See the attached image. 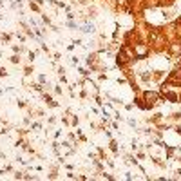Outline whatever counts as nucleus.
Returning <instances> with one entry per match:
<instances>
[{"mask_svg": "<svg viewBox=\"0 0 181 181\" xmlns=\"http://www.w3.org/2000/svg\"><path fill=\"white\" fill-rule=\"evenodd\" d=\"M13 33H2V36H0V44H11V40H13Z\"/></svg>", "mask_w": 181, "mask_h": 181, "instance_id": "11", "label": "nucleus"}, {"mask_svg": "<svg viewBox=\"0 0 181 181\" xmlns=\"http://www.w3.org/2000/svg\"><path fill=\"white\" fill-rule=\"evenodd\" d=\"M125 179L132 181V179H134V176H132V174H131V172H125Z\"/></svg>", "mask_w": 181, "mask_h": 181, "instance_id": "31", "label": "nucleus"}, {"mask_svg": "<svg viewBox=\"0 0 181 181\" xmlns=\"http://www.w3.org/2000/svg\"><path fill=\"white\" fill-rule=\"evenodd\" d=\"M0 36H2V31H0Z\"/></svg>", "mask_w": 181, "mask_h": 181, "instance_id": "38", "label": "nucleus"}, {"mask_svg": "<svg viewBox=\"0 0 181 181\" xmlns=\"http://www.w3.org/2000/svg\"><path fill=\"white\" fill-rule=\"evenodd\" d=\"M11 51H13L15 54H22V53H27V47H25L24 44H20V45L13 44V45H11Z\"/></svg>", "mask_w": 181, "mask_h": 181, "instance_id": "8", "label": "nucleus"}, {"mask_svg": "<svg viewBox=\"0 0 181 181\" xmlns=\"http://www.w3.org/2000/svg\"><path fill=\"white\" fill-rule=\"evenodd\" d=\"M107 80H109V76H107L105 73H100V74H98V82H107Z\"/></svg>", "mask_w": 181, "mask_h": 181, "instance_id": "24", "label": "nucleus"}, {"mask_svg": "<svg viewBox=\"0 0 181 181\" xmlns=\"http://www.w3.org/2000/svg\"><path fill=\"white\" fill-rule=\"evenodd\" d=\"M13 178H15V179H24V170H15V172H13Z\"/></svg>", "mask_w": 181, "mask_h": 181, "instance_id": "20", "label": "nucleus"}, {"mask_svg": "<svg viewBox=\"0 0 181 181\" xmlns=\"http://www.w3.org/2000/svg\"><path fill=\"white\" fill-rule=\"evenodd\" d=\"M27 5H29V9L33 11V13H36V15H42V7L34 2V0H27Z\"/></svg>", "mask_w": 181, "mask_h": 181, "instance_id": "9", "label": "nucleus"}, {"mask_svg": "<svg viewBox=\"0 0 181 181\" xmlns=\"http://www.w3.org/2000/svg\"><path fill=\"white\" fill-rule=\"evenodd\" d=\"M107 149L112 152V156H120V143H118V140L111 138V140H109V145H107Z\"/></svg>", "mask_w": 181, "mask_h": 181, "instance_id": "7", "label": "nucleus"}, {"mask_svg": "<svg viewBox=\"0 0 181 181\" xmlns=\"http://www.w3.org/2000/svg\"><path fill=\"white\" fill-rule=\"evenodd\" d=\"M80 33H83V34H94L96 33V25L92 24V22H85V24H82L80 25V29H78Z\"/></svg>", "mask_w": 181, "mask_h": 181, "instance_id": "5", "label": "nucleus"}, {"mask_svg": "<svg viewBox=\"0 0 181 181\" xmlns=\"http://www.w3.org/2000/svg\"><path fill=\"white\" fill-rule=\"evenodd\" d=\"M123 107H125V111H129V112H131V111L134 109V103H123Z\"/></svg>", "mask_w": 181, "mask_h": 181, "instance_id": "29", "label": "nucleus"}, {"mask_svg": "<svg viewBox=\"0 0 181 181\" xmlns=\"http://www.w3.org/2000/svg\"><path fill=\"white\" fill-rule=\"evenodd\" d=\"M42 100H44V103H45L49 109H58V107H60V103H58L56 100H53V96H51L49 92H45V91L42 92Z\"/></svg>", "mask_w": 181, "mask_h": 181, "instance_id": "4", "label": "nucleus"}, {"mask_svg": "<svg viewBox=\"0 0 181 181\" xmlns=\"http://www.w3.org/2000/svg\"><path fill=\"white\" fill-rule=\"evenodd\" d=\"M53 60H54V62H60V60H62V53H58V51L53 53Z\"/></svg>", "mask_w": 181, "mask_h": 181, "instance_id": "26", "label": "nucleus"}, {"mask_svg": "<svg viewBox=\"0 0 181 181\" xmlns=\"http://www.w3.org/2000/svg\"><path fill=\"white\" fill-rule=\"evenodd\" d=\"M33 74H34L33 63H25V65H24V76H33Z\"/></svg>", "mask_w": 181, "mask_h": 181, "instance_id": "12", "label": "nucleus"}, {"mask_svg": "<svg viewBox=\"0 0 181 181\" xmlns=\"http://www.w3.org/2000/svg\"><path fill=\"white\" fill-rule=\"evenodd\" d=\"M2 5H4V0H0V7H2Z\"/></svg>", "mask_w": 181, "mask_h": 181, "instance_id": "37", "label": "nucleus"}, {"mask_svg": "<svg viewBox=\"0 0 181 181\" xmlns=\"http://www.w3.org/2000/svg\"><path fill=\"white\" fill-rule=\"evenodd\" d=\"M56 121H58V118H56V116H49V118H47V125H51V127H53V125H56Z\"/></svg>", "mask_w": 181, "mask_h": 181, "instance_id": "22", "label": "nucleus"}, {"mask_svg": "<svg viewBox=\"0 0 181 181\" xmlns=\"http://www.w3.org/2000/svg\"><path fill=\"white\" fill-rule=\"evenodd\" d=\"M141 98H143V103H145V111H152L161 102H165V100H161V96H160L158 91H147V89L141 91Z\"/></svg>", "mask_w": 181, "mask_h": 181, "instance_id": "1", "label": "nucleus"}, {"mask_svg": "<svg viewBox=\"0 0 181 181\" xmlns=\"http://www.w3.org/2000/svg\"><path fill=\"white\" fill-rule=\"evenodd\" d=\"M47 179H58V165H54L51 169V172L47 174Z\"/></svg>", "mask_w": 181, "mask_h": 181, "instance_id": "15", "label": "nucleus"}, {"mask_svg": "<svg viewBox=\"0 0 181 181\" xmlns=\"http://www.w3.org/2000/svg\"><path fill=\"white\" fill-rule=\"evenodd\" d=\"M71 63H73V67H76L80 63V58L78 56H71Z\"/></svg>", "mask_w": 181, "mask_h": 181, "instance_id": "27", "label": "nucleus"}, {"mask_svg": "<svg viewBox=\"0 0 181 181\" xmlns=\"http://www.w3.org/2000/svg\"><path fill=\"white\" fill-rule=\"evenodd\" d=\"M63 24H65V27H69V29H76V31L80 29V22H78V20H65Z\"/></svg>", "mask_w": 181, "mask_h": 181, "instance_id": "10", "label": "nucleus"}, {"mask_svg": "<svg viewBox=\"0 0 181 181\" xmlns=\"http://www.w3.org/2000/svg\"><path fill=\"white\" fill-rule=\"evenodd\" d=\"M163 120H165L163 112H156V114L145 118V123H149V125H156V123H160V121H163Z\"/></svg>", "mask_w": 181, "mask_h": 181, "instance_id": "6", "label": "nucleus"}, {"mask_svg": "<svg viewBox=\"0 0 181 181\" xmlns=\"http://www.w3.org/2000/svg\"><path fill=\"white\" fill-rule=\"evenodd\" d=\"M13 34H15V38H18V40L22 42V44H25V42H27V36H25L24 33H20V31H16V33H13Z\"/></svg>", "mask_w": 181, "mask_h": 181, "instance_id": "18", "label": "nucleus"}, {"mask_svg": "<svg viewBox=\"0 0 181 181\" xmlns=\"http://www.w3.org/2000/svg\"><path fill=\"white\" fill-rule=\"evenodd\" d=\"M63 167H65L67 170H74V165H73V163H63Z\"/></svg>", "mask_w": 181, "mask_h": 181, "instance_id": "30", "label": "nucleus"}, {"mask_svg": "<svg viewBox=\"0 0 181 181\" xmlns=\"http://www.w3.org/2000/svg\"><path fill=\"white\" fill-rule=\"evenodd\" d=\"M53 92H54V96H63V87L62 85H53Z\"/></svg>", "mask_w": 181, "mask_h": 181, "instance_id": "16", "label": "nucleus"}, {"mask_svg": "<svg viewBox=\"0 0 181 181\" xmlns=\"http://www.w3.org/2000/svg\"><path fill=\"white\" fill-rule=\"evenodd\" d=\"M9 62H11L13 65H20V63H22V56H20V54H15V53H13V54L9 56Z\"/></svg>", "mask_w": 181, "mask_h": 181, "instance_id": "13", "label": "nucleus"}, {"mask_svg": "<svg viewBox=\"0 0 181 181\" xmlns=\"http://www.w3.org/2000/svg\"><path fill=\"white\" fill-rule=\"evenodd\" d=\"M58 2H60V0H49V4H51V5H56Z\"/></svg>", "mask_w": 181, "mask_h": 181, "instance_id": "35", "label": "nucleus"}, {"mask_svg": "<svg viewBox=\"0 0 181 181\" xmlns=\"http://www.w3.org/2000/svg\"><path fill=\"white\" fill-rule=\"evenodd\" d=\"M29 129H31V132H38V131H42V129H44V125H42L40 121H31Z\"/></svg>", "mask_w": 181, "mask_h": 181, "instance_id": "14", "label": "nucleus"}, {"mask_svg": "<svg viewBox=\"0 0 181 181\" xmlns=\"http://www.w3.org/2000/svg\"><path fill=\"white\" fill-rule=\"evenodd\" d=\"M16 105H18L20 109H27V105H29V103H27L25 100H16Z\"/></svg>", "mask_w": 181, "mask_h": 181, "instance_id": "21", "label": "nucleus"}, {"mask_svg": "<svg viewBox=\"0 0 181 181\" xmlns=\"http://www.w3.org/2000/svg\"><path fill=\"white\" fill-rule=\"evenodd\" d=\"M34 2H36V4H38V5H40V7H42V5H44V4H45V0H34Z\"/></svg>", "mask_w": 181, "mask_h": 181, "instance_id": "34", "label": "nucleus"}, {"mask_svg": "<svg viewBox=\"0 0 181 181\" xmlns=\"http://www.w3.org/2000/svg\"><path fill=\"white\" fill-rule=\"evenodd\" d=\"M167 54H169L170 60H179L181 58V40L169 42V45H167Z\"/></svg>", "mask_w": 181, "mask_h": 181, "instance_id": "2", "label": "nucleus"}, {"mask_svg": "<svg viewBox=\"0 0 181 181\" xmlns=\"http://www.w3.org/2000/svg\"><path fill=\"white\" fill-rule=\"evenodd\" d=\"M60 136H62V132H60V131H54V140H58Z\"/></svg>", "mask_w": 181, "mask_h": 181, "instance_id": "33", "label": "nucleus"}, {"mask_svg": "<svg viewBox=\"0 0 181 181\" xmlns=\"http://www.w3.org/2000/svg\"><path fill=\"white\" fill-rule=\"evenodd\" d=\"M2 20H4V15H2V13H0V22H2Z\"/></svg>", "mask_w": 181, "mask_h": 181, "instance_id": "36", "label": "nucleus"}, {"mask_svg": "<svg viewBox=\"0 0 181 181\" xmlns=\"http://www.w3.org/2000/svg\"><path fill=\"white\" fill-rule=\"evenodd\" d=\"M58 80H60V83L69 85V82H67V76H65V74H58Z\"/></svg>", "mask_w": 181, "mask_h": 181, "instance_id": "23", "label": "nucleus"}, {"mask_svg": "<svg viewBox=\"0 0 181 181\" xmlns=\"http://www.w3.org/2000/svg\"><path fill=\"white\" fill-rule=\"evenodd\" d=\"M127 123H129L132 129H136V120H134V118H127Z\"/></svg>", "mask_w": 181, "mask_h": 181, "instance_id": "28", "label": "nucleus"}, {"mask_svg": "<svg viewBox=\"0 0 181 181\" xmlns=\"http://www.w3.org/2000/svg\"><path fill=\"white\" fill-rule=\"evenodd\" d=\"M167 76V71L165 69H152V83H161Z\"/></svg>", "mask_w": 181, "mask_h": 181, "instance_id": "3", "label": "nucleus"}, {"mask_svg": "<svg viewBox=\"0 0 181 181\" xmlns=\"http://www.w3.org/2000/svg\"><path fill=\"white\" fill-rule=\"evenodd\" d=\"M7 76H9L7 69H5V67H0V78H7Z\"/></svg>", "mask_w": 181, "mask_h": 181, "instance_id": "25", "label": "nucleus"}, {"mask_svg": "<svg viewBox=\"0 0 181 181\" xmlns=\"http://www.w3.org/2000/svg\"><path fill=\"white\" fill-rule=\"evenodd\" d=\"M74 47H76V45H74V44H69V45H67V51H69V53H71V51H74Z\"/></svg>", "mask_w": 181, "mask_h": 181, "instance_id": "32", "label": "nucleus"}, {"mask_svg": "<svg viewBox=\"0 0 181 181\" xmlns=\"http://www.w3.org/2000/svg\"><path fill=\"white\" fill-rule=\"evenodd\" d=\"M40 49H42V51H44V53H45V54H47V56H49V54H51V51H49V45H47V44H45V42H42V44H40Z\"/></svg>", "mask_w": 181, "mask_h": 181, "instance_id": "19", "label": "nucleus"}, {"mask_svg": "<svg viewBox=\"0 0 181 181\" xmlns=\"http://www.w3.org/2000/svg\"><path fill=\"white\" fill-rule=\"evenodd\" d=\"M42 24H44V25H49V27H51V25H53V22H51V16H47L45 13H42Z\"/></svg>", "mask_w": 181, "mask_h": 181, "instance_id": "17", "label": "nucleus"}]
</instances>
